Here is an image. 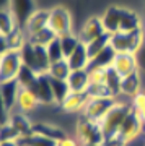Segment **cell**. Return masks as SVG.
I'll return each mask as SVG.
<instances>
[{
  "instance_id": "cell-27",
  "label": "cell",
  "mask_w": 145,
  "mask_h": 146,
  "mask_svg": "<svg viewBox=\"0 0 145 146\" xmlns=\"http://www.w3.org/2000/svg\"><path fill=\"white\" fill-rule=\"evenodd\" d=\"M104 84H106V88L109 89L111 96H114V98H119V96H121V84H122V76H121V75L116 72L113 67L108 68V73H106V81H104Z\"/></svg>"
},
{
  "instance_id": "cell-15",
  "label": "cell",
  "mask_w": 145,
  "mask_h": 146,
  "mask_svg": "<svg viewBox=\"0 0 145 146\" xmlns=\"http://www.w3.org/2000/svg\"><path fill=\"white\" fill-rule=\"evenodd\" d=\"M90 101V96L88 93H70L68 94V98L62 102V110L64 112H67V114H82L83 109L87 107Z\"/></svg>"
},
{
  "instance_id": "cell-31",
  "label": "cell",
  "mask_w": 145,
  "mask_h": 146,
  "mask_svg": "<svg viewBox=\"0 0 145 146\" xmlns=\"http://www.w3.org/2000/svg\"><path fill=\"white\" fill-rule=\"evenodd\" d=\"M38 75L33 68H30L28 65H23L20 70V73H18V76H16V81L20 83L21 88H25V89H31V86L34 83H36V80H38Z\"/></svg>"
},
{
  "instance_id": "cell-26",
  "label": "cell",
  "mask_w": 145,
  "mask_h": 146,
  "mask_svg": "<svg viewBox=\"0 0 145 146\" xmlns=\"http://www.w3.org/2000/svg\"><path fill=\"white\" fill-rule=\"evenodd\" d=\"M72 72H73V70H72V67L68 65L67 58H64V60H59V62L51 63V68H49L47 75H49L51 78H56V80H65V81H67Z\"/></svg>"
},
{
  "instance_id": "cell-29",
  "label": "cell",
  "mask_w": 145,
  "mask_h": 146,
  "mask_svg": "<svg viewBox=\"0 0 145 146\" xmlns=\"http://www.w3.org/2000/svg\"><path fill=\"white\" fill-rule=\"evenodd\" d=\"M59 41H60V46H62V50H64L65 58L70 57V55L75 52V49L80 46V42H82L77 33H68V34H65V36H60Z\"/></svg>"
},
{
  "instance_id": "cell-42",
  "label": "cell",
  "mask_w": 145,
  "mask_h": 146,
  "mask_svg": "<svg viewBox=\"0 0 145 146\" xmlns=\"http://www.w3.org/2000/svg\"><path fill=\"white\" fill-rule=\"evenodd\" d=\"M144 146H145V141H144Z\"/></svg>"
},
{
  "instance_id": "cell-36",
  "label": "cell",
  "mask_w": 145,
  "mask_h": 146,
  "mask_svg": "<svg viewBox=\"0 0 145 146\" xmlns=\"http://www.w3.org/2000/svg\"><path fill=\"white\" fill-rule=\"evenodd\" d=\"M20 140L21 136L15 130V127L11 125L10 122H3V125H2V143L3 141H20Z\"/></svg>"
},
{
  "instance_id": "cell-20",
  "label": "cell",
  "mask_w": 145,
  "mask_h": 146,
  "mask_svg": "<svg viewBox=\"0 0 145 146\" xmlns=\"http://www.w3.org/2000/svg\"><path fill=\"white\" fill-rule=\"evenodd\" d=\"M67 62L72 67V70H85V68H88L91 60H90L88 50H87V44L80 42V46L75 49V52L67 58Z\"/></svg>"
},
{
  "instance_id": "cell-32",
  "label": "cell",
  "mask_w": 145,
  "mask_h": 146,
  "mask_svg": "<svg viewBox=\"0 0 145 146\" xmlns=\"http://www.w3.org/2000/svg\"><path fill=\"white\" fill-rule=\"evenodd\" d=\"M20 143L28 145V146H59V143L56 140H52L49 136H44L41 133H36V131L33 135L26 136V138H21Z\"/></svg>"
},
{
  "instance_id": "cell-38",
  "label": "cell",
  "mask_w": 145,
  "mask_h": 146,
  "mask_svg": "<svg viewBox=\"0 0 145 146\" xmlns=\"http://www.w3.org/2000/svg\"><path fill=\"white\" fill-rule=\"evenodd\" d=\"M59 146H82L80 141L77 138H72V136H65L64 140L59 141Z\"/></svg>"
},
{
  "instance_id": "cell-23",
  "label": "cell",
  "mask_w": 145,
  "mask_h": 146,
  "mask_svg": "<svg viewBox=\"0 0 145 146\" xmlns=\"http://www.w3.org/2000/svg\"><path fill=\"white\" fill-rule=\"evenodd\" d=\"M49 78H51V76H49ZM51 88H52V94H54V102L60 107L62 102L68 98V94L72 93V91H70V86H68V83L65 80L51 78Z\"/></svg>"
},
{
  "instance_id": "cell-33",
  "label": "cell",
  "mask_w": 145,
  "mask_h": 146,
  "mask_svg": "<svg viewBox=\"0 0 145 146\" xmlns=\"http://www.w3.org/2000/svg\"><path fill=\"white\" fill-rule=\"evenodd\" d=\"M47 50V55H49V60L51 63L54 62H59V60H64L65 55H64V50H62V46H60V41H59V37H57L56 41H52L49 46L46 47Z\"/></svg>"
},
{
  "instance_id": "cell-18",
  "label": "cell",
  "mask_w": 145,
  "mask_h": 146,
  "mask_svg": "<svg viewBox=\"0 0 145 146\" xmlns=\"http://www.w3.org/2000/svg\"><path fill=\"white\" fill-rule=\"evenodd\" d=\"M49 26V10H36L34 11V15L28 20L25 26V31L28 34V37L33 36V34H36L39 33L41 29Z\"/></svg>"
},
{
  "instance_id": "cell-13",
  "label": "cell",
  "mask_w": 145,
  "mask_h": 146,
  "mask_svg": "<svg viewBox=\"0 0 145 146\" xmlns=\"http://www.w3.org/2000/svg\"><path fill=\"white\" fill-rule=\"evenodd\" d=\"M144 127H145L144 122H142L139 115H137L134 110H132V112L127 115V119L124 120V123L121 125L119 133H117V135H119L121 138H124L127 143H130V141H134L135 138H137V136L142 133Z\"/></svg>"
},
{
  "instance_id": "cell-17",
  "label": "cell",
  "mask_w": 145,
  "mask_h": 146,
  "mask_svg": "<svg viewBox=\"0 0 145 146\" xmlns=\"http://www.w3.org/2000/svg\"><path fill=\"white\" fill-rule=\"evenodd\" d=\"M122 10L124 8H121V7H109L103 13L101 20H103L104 29H106L108 34H114V33L119 31L121 20H122Z\"/></svg>"
},
{
  "instance_id": "cell-22",
  "label": "cell",
  "mask_w": 145,
  "mask_h": 146,
  "mask_svg": "<svg viewBox=\"0 0 145 146\" xmlns=\"http://www.w3.org/2000/svg\"><path fill=\"white\" fill-rule=\"evenodd\" d=\"M119 31L122 33H135V31H142V21H140L139 15L135 11L130 10H122V20H121V26Z\"/></svg>"
},
{
  "instance_id": "cell-19",
  "label": "cell",
  "mask_w": 145,
  "mask_h": 146,
  "mask_svg": "<svg viewBox=\"0 0 145 146\" xmlns=\"http://www.w3.org/2000/svg\"><path fill=\"white\" fill-rule=\"evenodd\" d=\"M70 91L73 93H87V89L90 86V76H88V70H73L70 73V76L67 80Z\"/></svg>"
},
{
  "instance_id": "cell-8",
  "label": "cell",
  "mask_w": 145,
  "mask_h": 146,
  "mask_svg": "<svg viewBox=\"0 0 145 146\" xmlns=\"http://www.w3.org/2000/svg\"><path fill=\"white\" fill-rule=\"evenodd\" d=\"M8 8L13 13V16H15L18 26L25 29L28 20L36 11V3H34V0H10Z\"/></svg>"
},
{
  "instance_id": "cell-24",
  "label": "cell",
  "mask_w": 145,
  "mask_h": 146,
  "mask_svg": "<svg viewBox=\"0 0 145 146\" xmlns=\"http://www.w3.org/2000/svg\"><path fill=\"white\" fill-rule=\"evenodd\" d=\"M117 52L113 49V46L109 44L103 52H99L95 58H91L88 67H101V68H111L114 63V58H116Z\"/></svg>"
},
{
  "instance_id": "cell-12",
  "label": "cell",
  "mask_w": 145,
  "mask_h": 146,
  "mask_svg": "<svg viewBox=\"0 0 145 146\" xmlns=\"http://www.w3.org/2000/svg\"><path fill=\"white\" fill-rule=\"evenodd\" d=\"M31 91L36 94V98L41 106H57L54 102V94H52L49 75H39L36 83L31 86Z\"/></svg>"
},
{
  "instance_id": "cell-39",
  "label": "cell",
  "mask_w": 145,
  "mask_h": 146,
  "mask_svg": "<svg viewBox=\"0 0 145 146\" xmlns=\"http://www.w3.org/2000/svg\"><path fill=\"white\" fill-rule=\"evenodd\" d=\"M2 146H20V143L18 141H3Z\"/></svg>"
},
{
  "instance_id": "cell-4",
  "label": "cell",
  "mask_w": 145,
  "mask_h": 146,
  "mask_svg": "<svg viewBox=\"0 0 145 146\" xmlns=\"http://www.w3.org/2000/svg\"><path fill=\"white\" fill-rule=\"evenodd\" d=\"M111 46L117 54L121 52H129L137 54L144 46V33L135 31V33H122L117 31L111 34Z\"/></svg>"
},
{
  "instance_id": "cell-1",
  "label": "cell",
  "mask_w": 145,
  "mask_h": 146,
  "mask_svg": "<svg viewBox=\"0 0 145 146\" xmlns=\"http://www.w3.org/2000/svg\"><path fill=\"white\" fill-rule=\"evenodd\" d=\"M132 110H134L132 109V101L130 99L122 101L121 98H117V102L113 106V109L109 110L108 114L104 115V119L99 122L103 135H104V140L119 133L121 125L124 123V120L127 119V115Z\"/></svg>"
},
{
  "instance_id": "cell-16",
  "label": "cell",
  "mask_w": 145,
  "mask_h": 146,
  "mask_svg": "<svg viewBox=\"0 0 145 146\" xmlns=\"http://www.w3.org/2000/svg\"><path fill=\"white\" fill-rule=\"evenodd\" d=\"M39 101H38L36 94L33 93L31 89H25L21 88L20 96H18V101H16V110H20L23 114L31 115L34 114L38 109H39Z\"/></svg>"
},
{
  "instance_id": "cell-2",
  "label": "cell",
  "mask_w": 145,
  "mask_h": 146,
  "mask_svg": "<svg viewBox=\"0 0 145 146\" xmlns=\"http://www.w3.org/2000/svg\"><path fill=\"white\" fill-rule=\"evenodd\" d=\"M20 52L25 65L33 68L38 75H47L49 68H51V60H49L46 47L34 46L30 41H26L25 46L20 49Z\"/></svg>"
},
{
  "instance_id": "cell-35",
  "label": "cell",
  "mask_w": 145,
  "mask_h": 146,
  "mask_svg": "<svg viewBox=\"0 0 145 146\" xmlns=\"http://www.w3.org/2000/svg\"><path fill=\"white\" fill-rule=\"evenodd\" d=\"M132 109H134V112L139 115L140 120L145 125V93L144 91H140L137 96L132 98Z\"/></svg>"
},
{
  "instance_id": "cell-9",
  "label": "cell",
  "mask_w": 145,
  "mask_h": 146,
  "mask_svg": "<svg viewBox=\"0 0 145 146\" xmlns=\"http://www.w3.org/2000/svg\"><path fill=\"white\" fill-rule=\"evenodd\" d=\"M77 34L83 44H88V42L98 39L99 36L106 34V29H104L101 16H90L88 20L82 25V28H80V31Z\"/></svg>"
},
{
  "instance_id": "cell-6",
  "label": "cell",
  "mask_w": 145,
  "mask_h": 146,
  "mask_svg": "<svg viewBox=\"0 0 145 146\" xmlns=\"http://www.w3.org/2000/svg\"><path fill=\"white\" fill-rule=\"evenodd\" d=\"M117 102V98L108 96V98H90L87 107L83 109L82 115L93 122H101L104 115L113 109V106Z\"/></svg>"
},
{
  "instance_id": "cell-5",
  "label": "cell",
  "mask_w": 145,
  "mask_h": 146,
  "mask_svg": "<svg viewBox=\"0 0 145 146\" xmlns=\"http://www.w3.org/2000/svg\"><path fill=\"white\" fill-rule=\"evenodd\" d=\"M23 65L25 63H23L20 50H8V52L2 54V58H0V83L16 80Z\"/></svg>"
},
{
  "instance_id": "cell-37",
  "label": "cell",
  "mask_w": 145,
  "mask_h": 146,
  "mask_svg": "<svg viewBox=\"0 0 145 146\" xmlns=\"http://www.w3.org/2000/svg\"><path fill=\"white\" fill-rule=\"evenodd\" d=\"M104 146H127V141L124 138H121L119 135H114V136H109L103 141Z\"/></svg>"
},
{
  "instance_id": "cell-14",
  "label": "cell",
  "mask_w": 145,
  "mask_h": 146,
  "mask_svg": "<svg viewBox=\"0 0 145 146\" xmlns=\"http://www.w3.org/2000/svg\"><path fill=\"white\" fill-rule=\"evenodd\" d=\"M8 122L15 127V130L20 133L21 138H26L34 133V122L28 114H23L20 110H13V112H10Z\"/></svg>"
},
{
  "instance_id": "cell-25",
  "label": "cell",
  "mask_w": 145,
  "mask_h": 146,
  "mask_svg": "<svg viewBox=\"0 0 145 146\" xmlns=\"http://www.w3.org/2000/svg\"><path fill=\"white\" fill-rule=\"evenodd\" d=\"M18 28L20 26H18L10 8H2L0 10V33H2V36H8Z\"/></svg>"
},
{
  "instance_id": "cell-21",
  "label": "cell",
  "mask_w": 145,
  "mask_h": 146,
  "mask_svg": "<svg viewBox=\"0 0 145 146\" xmlns=\"http://www.w3.org/2000/svg\"><path fill=\"white\" fill-rule=\"evenodd\" d=\"M140 75L139 73H134V75H129L122 78V84H121V96L126 98V99H132L134 96L140 93Z\"/></svg>"
},
{
  "instance_id": "cell-40",
  "label": "cell",
  "mask_w": 145,
  "mask_h": 146,
  "mask_svg": "<svg viewBox=\"0 0 145 146\" xmlns=\"http://www.w3.org/2000/svg\"><path fill=\"white\" fill-rule=\"evenodd\" d=\"M85 146H104L103 143H91V145H85Z\"/></svg>"
},
{
  "instance_id": "cell-7",
  "label": "cell",
  "mask_w": 145,
  "mask_h": 146,
  "mask_svg": "<svg viewBox=\"0 0 145 146\" xmlns=\"http://www.w3.org/2000/svg\"><path fill=\"white\" fill-rule=\"evenodd\" d=\"M49 28L57 34V37L73 33L70 11L64 7H54L52 10H49Z\"/></svg>"
},
{
  "instance_id": "cell-28",
  "label": "cell",
  "mask_w": 145,
  "mask_h": 146,
  "mask_svg": "<svg viewBox=\"0 0 145 146\" xmlns=\"http://www.w3.org/2000/svg\"><path fill=\"white\" fill-rule=\"evenodd\" d=\"M56 39H57V34L52 31L49 26L28 37V41L31 42V44H34V46H41V47H47L52 41H56Z\"/></svg>"
},
{
  "instance_id": "cell-10",
  "label": "cell",
  "mask_w": 145,
  "mask_h": 146,
  "mask_svg": "<svg viewBox=\"0 0 145 146\" xmlns=\"http://www.w3.org/2000/svg\"><path fill=\"white\" fill-rule=\"evenodd\" d=\"M21 86L16 80H10V81H2L0 83V98H2V107L7 112H13L16 107V101L20 96Z\"/></svg>"
},
{
  "instance_id": "cell-41",
  "label": "cell",
  "mask_w": 145,
  "mask_h": 146,
  "mask_svg": "<svg viewBox=\"0 0 145 146\" xmlns=\"http://www.w3.org/2000/svg\"><path fill=\"white\" fill-rule=\"evenodd\" d=\"M18 143H20V141H18ZM20 146H28V145H23V143H20Z\"/></svg>"
},
{
  "instance_id": "cell-30",
  "label": "cell",
  "mask_w": 145,
  "mask_h": 146,
  "mask_svg": "<svg viewBox=\"0 0 145 146\" xmlns=\"http://www.w3.org/2000/svg\"><path fill=\"white\" fill-rule=\"evenodd\" d=\"M111 44V34H103V36H99L98 39H95V41L88 42L87 44V50H88V55H90V60L95 58L98 55L99 52H103L104 49Z\"/></svg>"
},
{
  "instance_id": "cell-11",
  "label": "cell",
  "mask_w": 145,
  "mask_h": 146,
  "mask_svg": "<svg viewBox=\"0 0 145 146\" xmlns=\"http://www.w3.org/2000/svg\"><path fill=\"white\" fill-rule=\"evenodd\" d=\"M113 68L119 73L122 78L139 73V60H137V54H129V52H121L116 55L113 63Z\"/></svg>"
},
{
  "instance_id": "cell-3",
  "label": "cell",
  "mask_w": 145,
  "mask_h": 146,
  "mask_svg": "<svg viewBox=\"0 0 145 146\" xmlns=\"http://www.w3.org/2000/svg\"><path fill=\"white\" fill-rule=\"evenodd\" d=\"M75 138L80 141V145H91V143H103L104 135L101 130L99 122H93V120L87 119L80 115L75 125Z\"/></svg>"
},
{
  "instance_id": "cell-34",
  "label": "cell",
  "mask_w": 145,
  "mask_h": 146,
  "mask_svg": "<svg viewBox=\"0 0 145 146\" xmlns=\"http://www.w3.org/2000/svg\"><path fill=\"white\" fill-rule=\"evenodd\" d=\"M88 76H90V84H104L106 81V73L108 68L101 67H88Z\"/></svg>"
}]
</instances>
